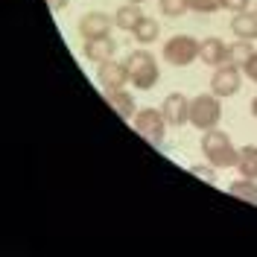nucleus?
I'll return each instance as SVG.
<instances>
[{
  "label": "nucleus",
  "instance_id": "nucleus-1",
  "mask_svg": "<svg viewBox=\"0 0 257 257\" xmlns=\"http://www.w3.org/2000/svg\"><path fill=\"white\" fill-rule=\"evenodd\" d=\"M202 155H205L208 164H213L216 170H219V167L228 170V167H237L240 149L231 144V138H228L225 132H219V126H216V128H208V132L202 135Z\"/></svg>",
  "mask_w": 257,
  "mask_h": 257
},
{
  "label": "nucleus",
  "instance_id": "nucleus-2",
  "mask_svg": "<svg viewBox=\"0 0 257 257\" xmlns=\"http://www.w3.org/2000/svg\"><path fill=\"white\" fill-rule=\"evenodd\" d=\"M126 70H128V82H132L135 88H141V91L155 88V82H158V76H161L158 62H155V56H152L149 50H135V53H128Z\"/></svg>",
  "mask_w": 257,
  "mask_h": 257
},
{
  "label": "nucleus",
  "instance_id": "nucleus-3",
  "mask_svg": "<svg viewBox=\"0 0 257 257\" xmlns=\"http://www.w3.org/2000/svg\"><path fill=\"white\" fill-rule=\"evenodd\" d=\"M222 120V102L216 94H199L190 99V123L199 132L216 128Z\"/></svg>",
  "mask_w": 257,
  "mask_h": 257
},
{
  "label": "nucleus",
  "instance_id": "nucleus-4",
  "mask_svg": "<svg viewBox=\"0 0 257 257\" xmlns=\"http://www.w3.org/2000/svg\"><path fill=\"white\" fill-rule=\"evenodd\" d=\"M132 123H135V132H138L144 141H149L152 146L164 144V132L170 126V123L164 120L161 108H141V111L132 117Z\"/></svg>",
  "mask_w": 257,
  "mask_h": 257
},
{
  "label": "nucleus",
  "instance_id": "nucleus-5",
  "mask_svg": "<svg viewBox=\"0 0 257 257\" xmlns=\"http://www.w3.org/2000/svg\"><path fill=\"white\" fill-rule=\"evenodd\" d=\"M164 59L173 67H187L199 59V41L193 35H173L164 44Z\"/></svg>",
  "mask_w": 257,
  "mask_h": 257
},
{
  "label": "nucleus",
  "instance_id": "nucleus-6",
  "mask_svg": "<svg viewBox=\"0 0 257 257\" xmlns=\"http://www.w3.org/2000/svg\"><path fill=\"white\" fill-rule=\"evenodd\" d=\"M242 85V70L237 64H219L213 67V79H210V94L216 96H234Z\"/></svg>",
  "mask_w": 257,
  "mask_h": 257
},
{
  "label": "nucleus",
  "instance_id": "nucleus-7",
  "mask_svg": "<svg viewBox=\"0 0 257 257\" xmlns=\"http://www.w3.org/2000/svg\"><path fill=\"white\" fill-rule=\"evenodd\" d=\"M161 114L170 126H184V123H190V99L184 94H178V91L167 94L164 102H161Z\"/></svg>",
  "mask_w": 257,
  "mask_h": 257
},
{
  "label": "nucleus",
  "instance_id": "nucleus-8",
  "mask_svg": "<svg viewBox=\"0 0 257 257\" xmlns=\"http://www.w3.org/2000/svg\"><path fill=\"white\" fill-rule=\"evenodd\" d=\"M111 27H114V18H108L105 12H88L79 21V35L85 41L88 38H105V35H111Z\"/></svg>",
  "mask_w": 257,
  "mask_h": 257
},
{
  "label": "nucleus",
  "instance_id": "nucleus-9",
  "mask_svg": "<svg viewBox=\"0 0 257 257\" xmlns=\"http://www.w3.org/2000/svg\"><path fill=\"white\" fill-rule=\"evenodd\" d=\"M96 82L102 85V91H108V88H123L128 82V70H126V62H102L96 67Z\"/></svg>",
  "mask_w": 257,
  "mask_h": 257
},
{
  "label": "nucleus",
  "instance_id": "nucleus-10",
  "mask_svg": "<svg viewBox=\"0 0 257 257\" xmlns=\"http://www.w3.org/2000/svg\"><path fill=\"white\" fill-rule=\"evenodd\" d=\"M102 96H105V102H108L123 120H132V117L138 114V108H135V96L128 94L126 88H108V91H102Z\"/></svg>",
  "mask_w": 257,
  "mask_h": 257
},
{
  "label": "nucleus",
  "instance_id": "nucleus-11",
  "mask_svg": "<svg viewBox=\"0 0 257 257\" xmlns=\"http://www.w3.org/2000/svg\"><path fill=\"white\" fill-rule=\"evenodd\" d=\"M199 59L210 67L228 64V44H222L219 38H205V41H199Z\"/></svg>",
  "mask_w": 257,
  "mask_h": 257
},
{
  "label": "nucleus",
  "instance_id": "nucleus-12",
  "mask_svg": "<svg viewBox=\"0 0 257 257\" xmlns=\"http://www.w3.org/2000/svg\"><path fill=\"white\" fill-rule=\"evenodd\" d=\"M114 50H117V41H114L111 35H105V38H88L85 41V59L102 64L114 56Z\"/></svg>",
  "mask_w": 257,
  "mask_h": 257
},
{
  "label": "nucleus",
  "instance_id": "nucleus-13",
  "mask_svg": "<svg viewBox=\"0 0 257 257\" xmlns=\"http://www.w3.org/2000/svg\"><path fill=\"white\" fill-rule=\"evenodd\" d=\"M231 32L237 38H245V41H254L257 38V12H237L234 21H231Z\"/></svg>",
  "mask_w": 257,
  "mask_h": 257
},
{
  "label": "nucleus",
  "instance_id": "nucleus-14",
  "mask_svg": "<svg viewBox=\"0 0 257 257\" xmlns=\"http://www.w3.org/2000/svg\"><path fill=\"white\" fill-rule=\"evenodd\" d=\"M144 12H141V6L138 3H123L117 12H114V27H120V30L126 32H135V27L144 21Z\"/></svg>",
  "mask_w": 257,
  "mask_h": 257
},
{
  "label": "nucleus",
  "instance_id": "nucleus-15",
  "mask_svg": "<svg viewBox=\"0 0 257 257\" xmlns=\"http://www.w3.org/2000/svg\"><path fill=\"white\" fill-rule=\"evenodd\" d=\"M257 50H254V44L251 41H245V38H237L234 44H228V64H237V67H245V62L254 56Z\"/></svg>",
  "mask_w": 257,
  "mask_h": 257
},
{
  "label": "nucleus",
  "instance_id": "nucleus-16",
  "mask_svg": "<svg viewBox=\"0 0 257 257\" xmlns=\"http://www.w3.org/2000/svg\"><path fill=\"white\" fill-rule=\"evenodd\" d=\"M228 193H231L234 199H240V202L257 205V181L254 178H242L240 176V181H234V184L228 187Z\"/></svg>",
  "mask_w": 257,
  "mask_h": 257
},
{
  "label": "nucleus",
  "instance_id": "nucleus-17",
  "mask_svg": "<svg viewBox=\"0 0 257 257\" xmlns=\"http://www.w3.org/2000/svg\"><path fill=\"white\" fill-rule=\"evenodd\" d=\"M237 170L242 178H254L257 181V146H242L240 158H237Z\"/></svg>",
  "mask_w": 257,
  "mask_h": 257
},
{
  "label": "nucleus",
  "instance_id": "nucleus-18",
  "mask_svg": "<svg viewBox=\"0 0 257 257\" xmlns=\"http://www.w3.org/2000/svg\"><path fill=\"white\" fill-rule=\"evenodd\" d=\"M132 35H135V41H138V44H152V41L161 35V24L155 21V18L146 15L144 21L135 27V32H132Z\"/></svg>",
  "mask_w": 257,
  "mask_h": 257
},
{
  "label": "nucleus",
  "instance_id": "nucleus-19",
  "mask_svg": "<svg viewBox=\"0 0 257 257\" xmlns=\"http://www.w3.org/2000/svg\"><path fill=\"white\" fill-rule=\"evenodd\" d=\"M161 12L167 18H181L190 12V0H161Z\"/></svg>",
  "mask_w": 257,
  "mask_h": 257
},
{
  "label": "nucleus",
  "instance_id": "nucleus-20",
  "mask_svg": "<svg viewBox=\"0 0 257 257\" xmlns=\"http://www.w3.org/2000/svg\"><path fill=\"white\" fill-rule=\"evenodd\" d=\"M190 173L196 178H202L205 184H216V167H213V164H193Z\"/></svg>",
  "mask_w": 257,
  "mask_h": 257
},
{
  "label": "nucleus",
  "instance_id": "nucleus-21",
  "mask_svg": "<svg viewBox=\"0 0 257 257\" xmlns=\"http://www.w3.org/2000/svg\"><path fill=\"white\" fill-rule=\"evenodd\" d=\"M190 9L199 15H210V12L222 9V0H190Z\"/></svg>",
  "mask_w": 257,
  "mask_h": 257
},
{
  "label": "nucleus",
  "instance_id": "nucleus-22",
  "mask_svg": "<svg viewBox=\"0 0 257 257\" xmlns=\"http://www.w3.org/2000/svg\"><path fill=\"white\" fill-rule=\"evenodd\" d=\"M248 3L251 0H222V9H228V12H245Z\"/></svg>",
  "mask_w": 257,
  "mask_h": 257
},
{
  "label": "nucleus",
  "instance_id": "nucleus-23",
  "mask_svg": "<svg viewBox=\"0 0 257 257\" xmlns=\"http://www.w3.org/2000/svg\"><path fill=\"white\" fill-rule=\"evenodd\" d=\"M242 73H245V76H248L251 82H257V53L251 56V59H248V62H245V67H242Z\"/></svg>",
  "mask_w": 257,
  "mask_h": 257
},
{
  "label": "nucleus",
  "instance_id": "nucleus-24",
  "mask_svg": "<svg viewBox=\"0 0 257 257\" xmlns=\"http://www.w3.org/2000/svg\"><path fill=\"white\" fill-rule=\"evenodd\" d=\"M67 3H70V0H47V6L53 9V12H62V9H67Z\"/></svg>",
  "mask_w": 257,
  "mask_h": 257
},
{
  "label": "nucleus",
  "instance_id": "nucleus-25",
  "mask_svg": "<svg viewBox=\"0 0 257 257\" xmlns=\"http://www.w3.org/2000/svg\"><path fill=\"white\" fill-rule=\"evenodd\" d=\"M251 114H254V120H257V96L251 99Z\"/></svg>",
  "mask_w": 257,
  "mask_h": 257
},
{
  "label": "nucleus",
  "instance_id": "nucleus-26",
  "mask_svg": "<svg viewBox=\"0 0 257 257\" xmlns=\"http://www.w3.org/2000/svg\"><path fill=\"white\" fill-rule=\"evenodd\" d=\"M128 3H138V6H141V3H146V0H128Z\"/></svg>",
  "mask_w": 257,
  "mask_h": 257
},
{
  "label": "nucleus",
  "instance_id": "nucleus-27",
  "mask_svg": "<svg viewBox=\"0 0 257 257\" xmlns=\"http://www.w3.org/2000/svg\"><path fill=\"white\" fill-rule=\"evenodd\" d=\"M254 12H257V6H254Z\"/></svg>",
  "mask_w": 257,
  "mask_h": 257
}]
</instances>
